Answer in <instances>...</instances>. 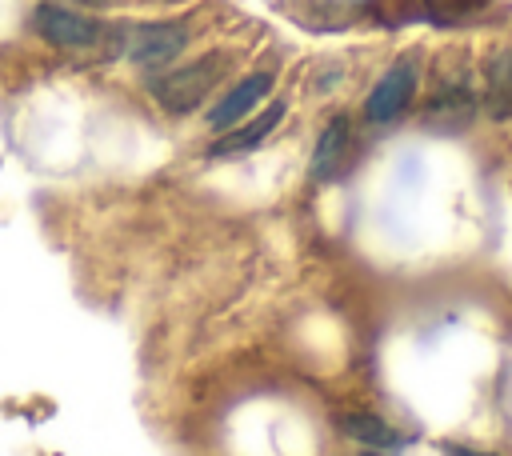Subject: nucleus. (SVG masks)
<instances>
[{"mask_svg": "<svg viewBox=\"0 0 512 456\" xmlns=\"http://www.w3.org/2000/svg\"><path fill=\"white\" fill-rule=\"evenodd\" d=\"M224 72H228V56L224 52H204L192 64H180V68H168V72L152 76L148 92L164 112L184 116V112H192L208 100V92L224 80Z\"/></svg>", "mask_w": 512, "mask_h": 456, "instance_id": "f257e3e1", "label": "nucleus"}, {"mask_svg": "<svg viewBox=\"0 0 512 456\" xmlns=\"http://www.w3.org/2000/svg\"><path fill=\"white\" fill-rule=\"evenodd\" d=\"M416 84H420V60L416 56H400L380 80L376 88L368 92L364 100V120L368 124H392L408 112L412 96H416Z\"/></svg>", "mask_w": 512, "mask_h": 456, "instance_id": "f03ea898", "label": "nucleus"}, {"mask_svg": "<svg viewBox=\"0 0 512 456\" xmlns=\"http://www.w3.org/2000/svg\"><path fill=\"white\" fill-rule=\"evenodd\" d=\"M184 48H188V28L176 24V20L140 24V28L124 32V44H120V52H124L136 68H164V64H172Z\"/></svg>", "mask_w": 512, "mask_h": 456, "instance_id": "7ed1b4c3", "label": "nucleus"}, {"mask_svg": "<svg viewBox=\"0 0 512 456\" xmlns=\"http://www.w3.org/2000/svg\"><path fill=\"white\" fill-rule=\"evenodd\" d=\"M32 28H36V36H44L56 48H96L108 36L100 20H92L84 12H72L64 4H36Z\"/></svg>", "mask_w": 512, "mask_h": 456, "instance_id": "20e7f679", "label": "nucleus"}, {"mask_svg": "<svg viewBox=\"0 0 512 456\" xmlns=\"http://www.w3.org/2000/svg\"><path fill=\"white\" fill-rule=\"evenodd\" d=\"M472 112H476V92H472L468 76H452V80H440L436 92L428 96L424 124L440 128V132H456L472 120Z\"/></svg>", "mask_w": 512, "mask_h": 456, "instance_id": "39448f33", "label": "nucleus"}, {"mask_svg": "<svg viewBox=\"0 0 512 456\" xmlns=\"http://www.w3.org/2000/svg\"><path fill=\"white\" fill-rule=\"evenodd\" d=\"M272 84H276V76H272L268 68H260V72L244 76V80H240V84H232V88L224 92V100L208 112V124H212V128H224V132H228V128H236L248 112H256V104L272 92Z\"/></svg>", "mask_w": 512, "mask_h": 456, "instance_id": "423d86ee", "label": "nucleus"}, {"mask_svg": "<svg viewBox=\"0 0 512 456\" xmlns=\"http://www.w3.org/2000/svg\"><path fill=\"white\" fill-rule=\"evenodd\" d=\"M484 112L492 120H508L512 116V48H492L484 60Z\"/></svg>", "mask_w": 512, "mask_h": 456, "instance_id": "0eeeda50", "label": "nucleus"}, {"mask_svg": "<svg viewBox=\"0 0 512 456\" xmlns=\"http://www.w3.org/2000/svg\"><path fill=\"white\" fill-rule=\"evenodd\" d=\"M284 100H272L264 112H256V120H248V124H240V128H228L208 152L212 156H240V152H252V148H260L264 140H268V132L280 124V116H284Z\"/></svg>", "mask_w": 512, "mask_h": 456, "instance_id": "6e6552de", "label": "nucleus"}, {"mask_svg": "<svg viewBox=\"0 0 512 456\" xmlns=\"http://www.w3.org/2000/svg\"><path fill=\"white\" fill-rule=\"evenodd\" d=\"M348 144H352V124L348 116H332L324 128H320V140L312 148V180H332L340 168H344V156H348Z\"/></svg>", "mask_w": 512, "mask_h": 456, "instance_id": "1a4fd4ad", "label": "nucleus"}, {"mask_svg": "<svg viewBox=\"0 0 512 456\" xmlns=\"http://www.w3.org/2000/svg\"><path fill=\"white\" fill-rule=\"evenodd\" d=\"M340 428L352 440L368 444V448H392V444H400V432L384 416H376V412H344L340 416Z\"/></svg>", "mask_w": 512, "mask_h": 456, "instance_id": "9d476101", "label": "nucleus"}, {"mask_svg": "<svg viewBox=\"0 0 512 456\" xmlns=\"http://www.w3.org/2000/svg\"><path fill=\"white\" fill-rule=\"evenodd\" d=\"M488 8V0H420V16L432 24H460Z\"/></svg>", "mask_w": 512, "mask_h": 456, "instance_id": "9b49d317", "label": "nucleus"}, {"mask_svg": "<svg viewBox=\"0 0 512 456\" xmlns=\"http://www.w3.org/2000/svg\"><path fill=\"white\" fill-rule=\"evenodd\" d=\"M444 456H496V452H484V448H468V444H444Z\"/></svg>", "mask_w": 512, "mask_h": 456, "instance_id": "f8f14e48", "label": "nucleus"}]
</instances>
